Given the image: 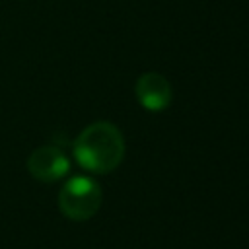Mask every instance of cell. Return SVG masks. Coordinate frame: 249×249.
Segmentation results:
<instances>
[{"mask_svg": "<svg viewBox=\"0 0 249 249\" xmlns=\"http://www.w3.org/2000/svg\"><path fill=\"white\" fill-rule=\"evenodd\" d=\"M72 152L84 169L91 173H109L119 167L124 158V138L115 124L99 121L78 134Z\"/></svg>", "mask_w": 249, "mask_h": 249, "instance_id": "obj_1", "label": "cell"}, {"mask_svg": "<svg viewBox=\"0 0 249 249\" xmlns=\"http://www.w3.org/2000/svg\"><path fill=\"white\" fill-rule=\"evenodd\" d=\"M101 187L97 181L86 175H76L68 179L58 193L60 212L74 222H84L95 216L101 206Z\"/></svg>", "mask_w": 249, "mask_h": 249, "instance_id": "obj_2", "label": "cell"}, {"mask_svg": "<svg viewBox=\"0 0 249 249\" xmlns=\"http://www.w3.org/2000/svg\"><path fill=\"white\" fill-rule=\"evenodd\" d=\"M27 169L37 181L54 183L68 173L70 161L58 146L47 144V146H41L31 152V156L27 160Z\"/></svg>", "mask_w": 249, "mask_h": 249, "instance_id": "obj_3", "label": "cell"}, {"mask_svg": "<svg viewBox=\"0 0 249 249\" xmlns=\"http://www.w3.org/2000/svg\"><path fill=\"white\" fill-rule=\"evenodd\" d=\"M171 86L158 72H146L136 82V99L148 111H161L171 103Z\"/></svg>", "mask_w": 249, "mask_h": 249, "instance_id": "obj_4", "label": "cell"}]
</instances>
